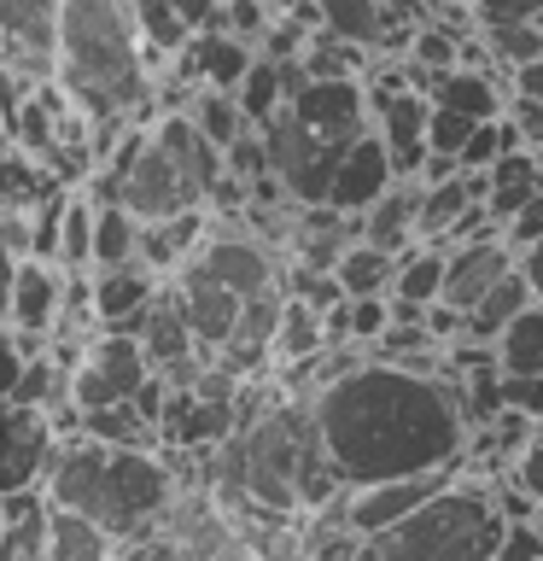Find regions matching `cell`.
Here are the masks:
<instances>
[{
	"instance_id": "cell-6",
	"label": "cell",
	"mask_w": 543,
	"mask_h": 561,
	"mask_svg": "<svg viewBox=\"0 0 543 561\" xmlns=\"http://www.w3.org/2000/svg\"><path fill=\"white\" fill-rule=\"evenodd\" d=\"M152 363H147V345L140 333H123V328H100L94 340L82 345L77 368H70V398L82 410H105V403H135V392L147 386Z\"/></svg>"
},
{
	"instance_id": "cell-50",
	"label": "cell",
	"mask_w": 543,
	"mask_h": 561,
	"mask_svg": "<svg viewBox=\"0 0 543 561\" xmlns=\"http://www.w3.org/2000/svg\"><path fill=\"white\" fill-rule=\"evenodd\" d=\"M520 270H525V280H532V298L543 305V240H538V245H525V252H520Z\"/></svg>"
},
{
	"instance_id": "cell-7",
	"label": "cell",
	"mask_w": 543,
	"mask_h": 561,
	"mask_svg": "<svg viewBox=\"0 0 543 561\" xmlns=\"http://www.w3.org/2000/svg\"><path fill=\"white\" fill-rule=\"evenodd\" d=\"M368 112H374V135L385 140V152H392V170L403 182H415L420 164H427V123H432V100L420 94V88H374L368 94Z\"/></svg>"
},
{
	"instance_id": "cell-41",
	"label": "cell",
	"mask_w": 543,
	"mask_h": 561,
	"mask_svg": "<svg viewBox=\"0 0 543 561\" xmlns=\"http://www.w3.org/2000/svg\"><path fill=\"white\" fill-rule=\"evenodd\" d=\"M222 30L257 47L263 35H269V7H263V0H228V7H222Z\"/></svg>"
},
{
	"instance_id": "cell-51",
	"label": "cell",
	"mask_w": 543,
	"mask_h": 561,
	"mask_svg": "<svg viewBox=\"0 0 543 561\" xmlns=\"http://www.w3.org/2000/svg\"><path fill=\"white\" fill-rule=\"evenodd\" d=\"M205 561H263V556H257V550H245V543H228V550L205 556Z\"/></svg>"
},
{
	"instance_id": "cell-40",
	"label": "cell",
	"mask_w": 543,
	"mask_h": 561,
	"mask_svg": "<svg viewBox=\"0 0 543 561\" xmlns=\"http://www.w3.org/2000/svg\"><path fill=\"white\" fill-rule=\"evenodd\" d=\"M409 47H415V65L432 70V77H438V70H455V65H462V53H455V35H450V30L420 24V30L409 35Z\"/></svg>"
},
{
	"instance_id": "cell-8",
	"label": "cell",
	"mask_w": 543,
	"mask_h": 561,
	"mask_svg": "<svg viewBox=\"0 0 543 561\" xmlns=\"http://www.w3.org/2000/svg\"><path fill=\"white\" fill-rule=\"evenodd\" d=\"M170 287H175V298H182L193 333H199V351H205V357H222V345L234 340V328H240L245 298L234 287H222V280L210 275L205 257H187L182 270H175Z\"/></svg>"
},
{
	"instance_id": "cell-23",
	"label": "cell",
	"mask_w": 543,
	"mask_h": 561,
	"mask_svg": "<svg viewBox=\"0 0 543 561\" xmlns=\"http://www.w3.org/2000/svg\"><path fill=\"white\" fill-rule=\"evenodd\" d=\"M397 252H380V245H368V240H350L345 245V257H339V287L345 298H392L397 287Z\"/></svg>"
},
{
	"instance_id": "cell-45",
	"label": "cell",
	"mask_w": 543,
	"mask_h": 561,
	"mask_svg": "<svg viewBox=\"0 0 543 561\" xmlns=\"http://www.w3.org/2000/svg\"><path fill=\"white\" fill-rule=\"evenodd\" d=\"M502 398L532 421H543V375H502Z\"/></svg>"
},
{
	"instance_id": "cell-1",
	"label": "cell",
	"mask_w": 543,
	"mask_h": 561,
	"mask_svg": "<svg viewBox=\"0 0 543 561\" xmlns=\"http://www.w3.org/2000/svg\"><path fill=\"white\" fill-rule=\"evenodd\" d=\"M310 415L327 462L339 468L350 491L455 468L467 462V438H473L455 380L415 375V368H397L380 357L327 380L310 398Z\"/></svg>"
},
{
	"instance_id": "cell-38",
	"label": "cell",
	"mask_w": 543,
	"mask_h": 561,
	"mask_svg": "<svg viewBox=\"0 0 543 561\" xmlns=\"http://www.w3.org/2000/svg\"><path fill=\"white\" fill-rule=\"evenodd\" d=\"M473 129H480V123H473V117H462V112H444V105H432V123H427V147L462 164V147H467V135H473Z\"/></svg>"
},
{
	"instance_id": "cell-2",
	"label": "cell",
	"mask_w": 543,
	"mask_h": 561,
	"mask_svg": "<svg viewBox=\"0 0 543 561\" xmlns=\"http://www.w3.org/2000/svg\"><path fill=\"white\" fill-rule=\"evenodd\" d=\"M53 82L94 123V152L105 164L152 105V65L140 47L135 12L123 0H65L59 42H53Z\"/></svg>"
},
{
	"instance_id": "cell-3",
	"label": "cell",
	"mask_w": 543,
	"mask_h": 561,
	"mask_svg": "<svg viewBox=\"0 0 543 561\" xmlns=\"http://www.w3.org/2000/svg\"><path fill=\"white\" fill-rule=\"evenodd\" d=\"M368 94L362 82H322L310 77L280 112L263 123V147H269V170L280 175L287 199L298 205H327V187L339 175L345 152L374 129L368 123Z\"/></svg>"
},
{
	"instance_id": "cell-54",
	"label": "cell",
	"mask_w": 543,
	"mask_h": 561,
	"mask_svg": "<svg viewBox=\"0 0 543 561\" xmlns=\"http://www.w3.org/2000/svg\"><path fill=\"white\" fill-rule=\"evenodd\" d=\"M123 7H135V0H123Z\"/></svg>"
},
{
	"instance_id": "cell-53",
	"label": "cell",
	"mask_w": 543,
	"mask_h": 561,
	"mask_svg": "<svg viewBox=\"0 0 543 561\" xmlns=\"http://www.w3.org/2000/svg\"><path fill=\"white\" fill-rule=\"evenodd\" d=\"M0 135H7V117H0Z\"/></svg>"
},
{
	"instance_id": "cell-35",
	"label": "cell",
	"mask_w": 543,
	"mask_h": 561,
	"mask_svg": "<svg viewBox=\"0 0 543 561\" xmlns=\"http://www.w3.org/2000/svg\"><path fill=\"white\" fill-rule=\"evenodd\" d=\"M0 561H47V508L0 526Z\"/></svg>"
},
{
	"instance_id": "cell-13",
	"label": "cell",
	"mask_w": 543,
	"mask_h": 561,
	"mask_svg": "<svg viewBox=\"0 0 543 561\" xmlns=\"http://www.w3.org/2000/svg\"><path fill=\"white\" fill-rule=\"evenodd\" d=\"M520 263V252L508 245L502 234H473V240H462V245H450V270H444V298L438 305H450V310H473L480 298L497 287V280L508 275Z\"/></svg>"
},
{
	"instance_id": "cell-42",
	"label": "cell",
	"mask_w": 543,
	"mask_h": 561,
	"mask_svg": "<svg viewBox=\"0 0 543 561\" xmlns=\"http://www.w3.org/2000/svg\"><path fill=\"white\" fill-rule=\"evenodd\" d=\"M473 18H480L485 30H497V24H538L543 18V0H467Z\"/></svg>"
},
{
	"instance_id": "cell-49",
	"label": "cell",
	"mask_w": 543,
	"mask_h": 561,
	"mask_svg": "<svg viewBox=\"0 0 543 561\" xmlns=\"http://www.w3.org/2000/svg\"><path fill=\"white\" fill-rule=\"evenodd\" d=\"M515 94L543 105V59H532V65H520V70H515Z\"/></svg>"
},
{
	"instance_id": "cell-29",
	"label": "cell",
	"mask_w": 543,
	"mask_h": 561,
	"mask_svg": "<svg viewBox=\"0 0 543 561\" xmlns=\"http://www.w3.org/2000/svg\"><path fill=\"white\" fill-rule=\"evenodd\" d=\"M322 7V30L339 35V42H357V47H374L385 42L392 18H385V0H315Z\"/></svg>"
},
{
	"instance_id": "cell-16",
	"label": "cell",
	"mask_w": 543,
	"mask_h": 561,
	"mask_svg": "<svg viewBox=\"0 0 543 561\" xmlns=\"http://www.w3.org/2000/svg\"><path fill=\"white\" fill-rule=\"evenodd\" d=\"M199 257L210 263V275L222 280V287H234L240 298H269V293H280V280H275V257L263 252V240H252V234H210L205 245H199Z\"/></svg>"
},
{
	"instance_id": "cell-17",
	"label": "cell",
	"mask_w": 543,
	"mask_h": 561,
	"mask_svg": "<svg viewBox=\"0 0 543 561\" xmlns=\"http://www.w3.org/2000/svg\"><path fill=\"white\" fill-rule=\"evenodd\" d=\"M357 240L380 245V252H415L420 245V182H392V193L385 199H374L357 217Z\"/></svg>"
},
{
	"instance_id": "cell-52",
	"label": "cell",
	"mask_w": 543,
	"mask_h": 561,
	"mask_svg": "<svg viewBox=\"0 0 543 561\" xmlns=\"http://www.w3.org/2000/svg\"><path fill=\"white\" fill-rule=\"evenodd\" d=\"M532 526H538V533H543V508H538V515H532Z\"/></svg>"
},
{
	"instance_id": "cell-12",
	"label": "cell",
	"mask_w": 543,
	"mask_h": 561,
	"mask_svg": "<svg viewBox=\"0 0 543 561\" xmlns=\"http://www.w3.org/2000/svg\"><path fill=\"white\" fill-rule=\"evenodd\" d=\"M53 421L42 410H24V403H0V497L24 485H42V473L53 462Z\"/></svg>"
},
{
	"instance_id": "cell-18",
	"label": "cell",
	"mask_w": 543,
	"mask_h": 561,
	"mask_svg": "<svg viewBox=\"0 0 543 561\" xmlns=\"http://www.w3.org/2000/svg\"><path fill=\"white\" fill-rule=\"evenodd\" d=\"M205 245V210H182V217H164V222H140V263L158 275H175L187 257H199Z\"/></svg>"
},
{
	"instance_id": "cell-27",
	"label": "cell",
	"mask_w": 543,
	"mask_h": 561,
	"mask_svg": "<svg viewBox=\"0 0 543 561\" xmlns=\"http://www.w3.org/2000/svg\"><path fill=\"white\" fill-rule=\"evenodd\" d=\"M502 375H543V305H525L490 345Z\"/></svg>"
},
{
	"instance_id": "cell-33",
	"label": "cell",
	"mask_w": 543,
	"mask_h": 561,
	"mask_svg": "<svg viewBox=\"0 0 543 561\" xmlns=\"http://www.w3.org/2000/svg\"><path fill=\"white\" fill-rule=\"evenodd\" d=\"M59 270H94V199L70 187L65 228H59Z\"/></svg>"
},
{
	"instance_id": "cell-11",
	"label": "cell",
	"mask_w": 543,
	"mask_h": 561,
	"mask_svg": "<svg viewBox=\"0 0 543 561\" xmlns=\"http://www.w3.org/2000/svg\"><path fill=\"white\" fill-rule=\"evenodd\" d=\"M65 316V270L47 257H18L12 270V298H7V328H18V340L47 345L59 333Z\"/></svg>"
},
{
	"instance_id": "cell-48",
	"label": "cell",
	"mask_w": 543,
	"mask_h": 561,
	"mask_svg": "<svg viewBox=\"0 0 543 561\" xmlns=\"http://www.w3.org/2000/svg\"><path fill=\"white\" fill-rule=\"evenodd\" d=\"M12 270H18V252L7 240V205H0V322H7V298H12Z\"/></svg>"
},
{
	"instance_id": "cell-30",
	"label": "cell",
	"mask_w": 543,
	"mask_h": 561,
	"mask_svg": "<svg viewBox=\"0 0 543 561\" xmlns=\"http://www.w3.org/2000/svg\"><path fill=\"white\" fill-rule=\"evenodd\" d=\"M82 433L100 438V445H135V450H152L158 445V427L135 403H105V410H82Z\"/></svg>"
},
{
	"instance_id": "cell-15",
	"label": "cell",
	"mask_w": 543,
	"mask_h": 561,
	"mask_svg": "<svg viewBox=\"0 0 543 561\" xmlns=\"http://www.w3.org/2000/svg\"><path fill=\"white\" fill-rule=\"evenodd\" d=\"M164 293V275L147 263H123V270H94V322L100 328H123L135 333L140 316L152 310V298Z\"/></svg>"
},
{
	"instance_id": "cell-37",
	"label": "cell",
	"mask_w": 543,
	"mask_h": 561,
	"mask_svg": "<svg viewBox=\"0 0 543 561\" xmlns=\"http://www.w3.org/2000/svg\"><path fill=\"white\" fill-rule=\"evenodd\" d=\"M117 561H193V550L170 533V526H158V533L123 538V543H117Z\"/></svg>"
},
{
	"instance_id": "cell-46",
	"label": "cell",
	"mask_w": 543,
	"mask_h": 561,
	"mask_svg": "<svg viewBox=\"0 0 543 561\" xmlns=\"http://www.w3.org/2000/svg\"><path fill=\"white\" fill-rule=\"evenodd\" d=\"M502 240L515 245V252H525V245H538V240H543V193H538V199H532V205L520 210L515 222L502 228Z\"/></svg>"
},
{
	"instance_id": "cell-43",
	"label": "cell",
	"mask_w": 543,
	"mask_h": 561,
	"mask_svg": "<svg viewBox=\"0 0 543 561\" xmlns=\"http://www.w3.org/2000/svg\"><path fill=\"white\" fill-rule=\"evenodd\" d=\"M508 480H515L525 497H532L538 508H543V421H538V433L525 438V450H520V462L508 468Z\"/></svg>"
},
{
	"instance_id": "cell-31",
	"label": "cell",
	"mask_w": 543,
	"mask_h": 561,
	"mask_svg": "<svg viewBox=\"0 0 543 561\" xmlns=\"http://www.w3.org/2000/svg\"><path fill=\"white\" fill-rule=\"evenodd\" d=\"M240 112H245V123H252V129H263V123H269L280 105H287V65L280 59H263L257 53V65L245 70V82H240Z\"/></svg>"
},
{
	"instance_id": "cell-24",
	"label": "cell",
	"mask_w": 543,
	"mask_h": 561,
	"mask_svg": "<svg viewBox=\"0 0 543 561\" xmlns=\"http://www.w3.org/2000/svg\"><path fill=\"white\" fill-rule=\"evenodd\" d=\"M129 12H135V30H140V47H147V65H152V70H158V65H175V53H182L193 35H199L182 12L170 7V0H135Z\"/></svg>"
},
{
	"instance_id": "cell-55",
	"label": "cell",
	"mask_w": 543,
	"mask_h": 561,
	"mask_svg": "<svg viewBox=\"0 0 543 561\" xmlns=\"http://www.w3.org/2000/svg\"><path fill=\"white\" fill-rule=\"evenodd\" d=\"M0 526H7V520H0Z\"/></svg>"
},
{
	"instance_id": "cell-5",
	"label": "cell",
	"mask_w": 543,
	"mask_h": 561,
	"mask_svg": "<svg viewBox=\"0 0 543 561\" xmlns=\"http://www.w3.org/2000/svg\"><path fill=\"white\" fill-rule=\"evenodd\" d=\"M175 497H182V485H175V468L164 450H135V445H112L105 450V462L94 473V491H88L82 515H94L105 533L117 543L123 538H140V533H158V526L170 520Z\"/></svg>"
},
{
	"instance_id": "cell-36",
	"label": "cell",
	"mask_w": 543,
	"mask_h": 561,
	"mask_svg": "<svg viewBox=\"0 0 543 561\" xmlns=\"http://www.w3.org/2000/svg\"><path fill=\"white\" fill-rule=\"evenodd\" d=\"M385 328H392V298H350V305H345L350 345H374Z\"/></svg>"
},
{
	"instance_id": "cell-20",
	"label": "cell",
	"mask_w": 543,
	"mask_h": 561,
	"mask_svg": "<svg viewBox=\"0 0 543 561\" xmlns=\"http://www.w3.org/2000/svg\"><path fill=\"white\" fill-rule=\"evenodd\" d=\"M543 193V170H538V158L525 152V147H515L508 158H497L490 164V193H485V210H490V222H515L525 205H532Z\"/></svg>"
},
{
	"instance_id": "cell-14",
	"label": "cell",
	"mask_w": 543,
	"mask_h": 561,
	"mask_svg": "<svg viewBox=\"0 0 543 561\" xmlns=\"http://www.w3.org/2000/svg\"><path fill=\"white\" fill-rule=\"evenodd\" d=\"M392 182H403V175L392 170L385 140L368 129L357 147L345 152V164H339V175H333V187H327V205L339 210V217H362L374 199H385V193H392Z\"/></svg>"
},
{
	"instance_id": "cell-9",
	"label": "cell",
	"mask_w": 543,
	"mask_h": 561,
	"mask_svg": "<svg viewBox=\"0 0 543 561\" xmlns=\"http://www.w3.org/2000/svg\"><path fill=\"white\" fill-rule=\"evenodd\" d=\"M65 0H0V65L47 82L53 77V42H59Z\"/></svg>"
},
{
	"instance_id": "cell-44",
	"label": "cell",
	"mask_w": 543,
	"mask_h": 561,
	"mask_svg": "<svg viewBox=\"0 0 543 561\" xmlns=\"http://www.w3.org/2000/svg\"><path fill=\"white\" fill-rule=\"evenodd\" d=\"M497 561H543V533L532 520H515L508 538H502V550H497Z\"/></svg>"
},
{
	"instance_id": "cell-22",
	"label": "cell",
	"mask_w": 543,
	"mask_h": 561,
	"mask_svg": "<svg viewBox=\"0 0 543 561\" xmlns=\"http://www.w3.org/2000/svg\"><path fill=\"white\" fill-rule=\"evenodd\" d=\"M525 305H538V298H532V280H525V270L515 263V270H508L497 287H490L480 305L467 310V328H462V333H467V340H480V345H497V333L515 322Z\"/></svg>"
},
{
	"instance_id": "cell-4",
	"label": "cell",
	"mask_w": 543,
	"mask_h": 561,
	"mask_svg": "<svg viewBox=\"0 0 543 561\" xmlns=\"http://www.w3.org/2000/svg\"><path fill=\"white\" fill-rule=\"evenodd\" d=\"M508 526L515 520L502 515L497 485L450 480L392 533L362 538V561H497Z\"/></svg>"
},
{
	"instance_id": "cell-28",
	"label": "cell",
	"mask_w": 543,
	"mask_h": 561,
	"mask_svg": "<svg viewBox=\"0 0 543 561\" xmlns=\"http://www.w3.org/2000/svg\"><path fill=\"white\" fill-rule=\"evenodd\" d=\"M140 257V217L129 205H94V270H123Z\"/></svg>"
},
{
	"instance_id": "cell-21",
	"label": "cell",
	"mask_w": 543,
	"mask_h": 561,
	"mask_svg": "<svg viewBox=\"0 0 543 561\" xmlns=\"http://www.w3.org/2000/svg\"><path fill=\"white\" fill-rule=\"evenodd\" d=\"M427 100H432V105H444V112H462V117H473V123L502 117V94H497V82H490L485 70H473V65L438 70L432 88H427Z\"/></svg>"
},
{
	"instance_id": "cell-39",
	"label": "cell",
	"mask_w": 543,
	"mask_h": 561,
	"mask_svg": "<svg viewBox=\"0 0 543 561\" xmlns=\"http://www.w3.org/2000/svg\"><path fill=\"white\" fill-rule=\"evenodd\" d=\"M490 42H497V53L508 65H532V59H543V24H497V30H485Z\"/></svg>"
},
{
	"instance_id": "cell-34",
	"label": "cell",
	"mask_w": 543,
	"mask_h": 561,
	"mask_svg": "<svg viewBox=\"0 0 543 561\" xmlns=\"http://www.w3.org/2000/svg\"><path fill=\"white\" fill-rule=\"evenodd\" d=\"M520 147V129L508 117H485L480 129L467 135V147H462V170H490L497 158H508Z\"/></svg>"
},
{
	"instance_id": "cell-25",
	"label": "cell",
	"mask_w": 543,
	"mask_h": 561,
	"mask_svg": "<svg viewBox=\"0 0 543 561\" xmlns=\"http://www.w3.org/2000/svg\"><path fill=\"white\" fill-rule=\"evenodd\" d=\"M322 351H333V345H327L322 310H310L304 298L287 293V310H280V328H275V363H280V368H298V363L322 357Z\"/></svg>"
},
{
	"instance_id": "cell-26",
	"label": "cell",
	"mask_w": 543,
	"mask_h": 561,
	"mask_svg": "<svg viewBox=\"0 0 543 561\" xmlns=\"http://www.w3.org/2000/svg\"><path fill=\"white\" fill-rule=\"evenodd\" d=\"M444 270H450V245H415V252H403V263H397L392 298L397 305H415V310H432L438 298H444Z\"/></svg>"
},
{
	"instance_id": "cell-47",
	"label": "cell",
	"mask_w": 543,
	"mask_h": 561,
	"mask_svg": "<svg viewBox=\"0 0 543 561\" xmlns=\"http://www.w3.org/2000/svg\"><path fill=\"white\" fill-rule=\"evenodd\" d=\"M170 7L182 12L193 30H222V7H228V0H170Z\"/></svg>"
},
{
	"instance_id": "cell-32",
	"label": "cell",
	"mask_w": 543,
	"mask_h": 561,
	"mask_svg": "<svg viewBox=\"0 0 543 561\" xmlns=\"http://www.w3.org/2000/svg\"><path fill=\"white\" fill-rule=\"evenodd\" d=\"M187 117L199 123V129L217 140L222 152L234 147L245 129H252V123H245V112H240V100H234V94H222V88H199V94H193V105H187Z\"/></svg>"
},
{
	"instance_id": "cell-19",
	"label": "cell",
	"mask_w": 543,
	"mask_h": 561,
	"mask_svg": "<svg viewBox=\"0 0 543 561\" xmlns=\"http://www.w3.org/2000/svg\"><path fill=\"white\" fill-rule=\"evenodd\" d=\"M47 561H117V538L82 508H47Z\"/></svg>"
},
{
	"instance_id": "cell-10",
	"label": "cell",
	"mask_w": 543,
	"mask_h": 561,
	"mask_svg": "<svg viewBox=\"0 0 543 561\" xmlns=\"http://www.w3.org/2000/svg\"><path fill=\"white\" fill-rule=\"evenodd\" d=\"M450 480H462V462L455 468H432V473H409V480H380V485H357L350 491V526L362 538L392 533L397 520H409L420 503H432Z\"/></svg>"
}]
</instances>
